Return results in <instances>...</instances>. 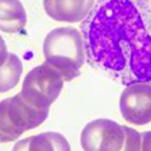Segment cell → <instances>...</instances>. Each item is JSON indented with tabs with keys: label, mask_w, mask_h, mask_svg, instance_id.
Segmentation results:
<instances>
[{
	"label": "cell",
	"mask_w": 151,
	"mask_h": 151,
	"mask_svg": "<svg viewBox=\"0 0 151 151\" xmlns=\"http://www.w3.org/2000/svg\"><path fill=\"white\" fill-rule=\"evenodd\" d=\"M119 112L126 122L144 126L151 122V84H131L121 93Z\"/></svg>",
	"instance_id": "8992f818"
},
{
	"label": "cell",
	"mask_w": 151,
	"mask_h": 151,
	"mask_svg": "<svg viewBox=\"0 0 151 151\" xmlns=\"http://www.w3.org/2000/svg\"><path fill=\"white\" fill-rule=\"evenodd\" d=\"M23 73V65L19 57L9 52L6 61L0 66V93H6L18 85Z\"/></svg>",
	"instance_id": "30bf717a"
},
{
	"label": "cell",
	"mask_w": 151,
	"mask_h": 151,
	"mask_svg": "<svg viewBox=\"0 0 151 151\" xmlns=\"http://www.w3.org/2000/svg\"><path fill=\"white\" fill-rule=\"evenodd\" d=\"M64 81L60 71L47 62H43L27 74L22 84L20 94L37 107L50 108L60 95Z\"/></svg>",
	"instance_id": "277c9868"
},
{
	"label": "cell",
	"mask_w": 151,
	"mask_h": 151,
	"mask_svg": "<svg viewBox=\"0 0 151 151\" xmlns=\"http://www.w3.org/2000/svg\"><path fill=\"white\" fill-rule=\"evenodd\" d=\"M8 55H9V53H8V50H6V45H5V42H4L3 37L0 36V66L6 61Z\"/></svg>",
	"instance_id": "4fadbf2b"
},
{
	"label": "cell",
	"mask_w": 151,
	"mask_h": 151,
	"mask_svg": "<svg viewBox=\"0 0 151 151\" xmlns=\"http://www.w3.org/2000/svg\"><path fill=\"white\" fill-rule=\"evenodd\" d=\"M127 140V126L107 118L88 123L80 135L84 151H122Z\"/></svg>",
	"instance_id": "5b68a950"
},
{
	"label": "cell",
	"mask_w": 151,
	"mask_h": 151,
	"mask_svg": "<svg viewBox=\"0 0 151 151\" xmlns=\"http://www.w3.org/2000/svg\"><path fill=\"white\" fill-rule=\"evenodd\" d=\"M50 108H41L18 93L0 102V144L15 141L26 131L38 127L48 117Z\"/></svg>",
	"instance_id": "3957f363"
},
{
	"label": "cell",
	"mask_w": 151,
	"mask_h": 151,
	"mask_svg": "<svg viewBox=\"0 0 151 151\" xmlns=\"http://www.w3.org/2000/svg\"><path fill=\"white\" fill-rule=\"evenodd\" d=\"M80 32L93 69L126 86L151 84V0H98Z\"/></svg>",
	"instance_id": "6da1fadb"
},
{
	"label": "cell",
	"mask_w": 151,
	"mask_h": 151,
	"mask_svg": "<svg viewBox=\"0 0 151 151\" xmlns=\"http://www.w3.org/2000/svg\"><path fill=\"white\" fill-rule=\"evenodd\" d=\"M28 151H71V147L61 133L42 132L28 137Z\"/></svg>",
	"instance_id": "9c48e42d"
},
{
	"label": "cell",
	"mask_w": 151,
	"mask_h": 151,
	"mask_svg": "<svg viewBox=\"0 0 151 151\" xmlns=\"http://www.w3.org/2000/svg\"><path fill=\"white\" fill-rule=\"evenodd\" d=\"M27 24V13L19 0H0V31L19 33Z\"/></svg>",
	"instance_id": "ba28073f"
},
{
	"label": "cell",
	"mask_w": 151,
	"mask_h": 151,
	"mask_svg": "<svg viewBox=\"0 0 151 151\" xmlns=\"http://www.w3.org/2000/svg\"><path fill=\"white\" fill-rule=\"evenodd\" d=\"M12 151H28V137L17 142Z\"/></svg>",
	"instance_id": "5bb4252c"
},
{
	"label": "cell",
	"mask_w": 151,
	"mask_h": 151,
	"mask_svg": "<svg viewBox=\"0 0 151 151\" xmlns=\"http://www.w3.org/2000/svg\"><path fill=\"white\" fill-rule=\"evenodd\" d=\"M95 0H43L45 12L57 22H83L94 6Z\"/></svg>",
	"instance_id": "52a82bcc"
},
{
	"label": "cell",
	"mask_w": 151,
	"mask_h": 151,
	"mask_svg": "<svg viewBox=\"0 0 151 151\" xmlns=\"http://www.w3.org/2000/svg\"><path fill=\"white\" fill-rule=\"evenodd\" d=\"M122 151H141V133L135 128L127 127V140Z\"/></svg>",
	"instance_id": "8fae6325"
},
{
	"label": "cell",
	"mask_w": 151,
	"mask_h": 151,
	"mask_svg": "<svg viewBox=\"0 0 151 151\" xmlns=\"http://www.w3.org/2000/svg\"><path fill=\"white\" fill-rule=\"evenodd\" d=\"M46 62L60 71L65 81H71L81 73L85 50L81 32L74 27L55 28L43 41Z\"/></svg>",
	"instance_id": "7a4b0ae2"
},
{
	"label": "cell",
	"mask_w": 151,
	"mask_h": 151,
	"mask_svg": "<svg viewBox=\"0 0 151 151\" xmlns=\"http://www.w3.org/2000/svg\"><path fill=\"white\" fill-rule=\"evenodd\" d=\"M141 151H151V131L141 133Z\"/></svg>",
	"instance_id": "7c38bea8"
}]
</instances>
